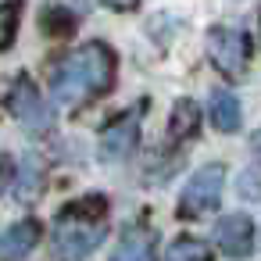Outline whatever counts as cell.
Wrapping results in <instances>:
<instances>
[{"label": "cell", "instance_id": "obj_11", "mask_svg": "<svg viewBox=\"0 0 261 261\" xmlns=\"http://www.w3.org/2000/svg\"><path fill=\"white\" fill-rule=\"evenodd\" d=\"M40 190H43V158H40V154H29L25 165H22V175H18L15 197H18V200H36Z\"/></svg>", "mask_w": 261, "mask_h": 261}, {"label": "cell", "instance_id": "obj_7", "mask_svg": "<svg viewBox=\"0 0 261 261\" xmlns=\"http://www.w3.org/2000/svg\"><path fill=\"white\" fill-rule=\"evenodd\" d=\"M215 236H218V247L225 250V257H247L254 250V222L240 211L225 215L215 225Z\"/></svg>", "mask_w": 261, "mask_h": 261}, {"label": "cell", "instance_id": "obj_6", "mask_svg": "<svg viewBox=\"0 0 261 261\" xmlns=\"http://www.w3.org/2000/svg\"><path fill=\"white\" fill-rule=\"evenodd\" d=\"M140 122H143V108H133V111H125L118 122H111V125L100 133V154H104L108 161H122V158L136 147V140H140Z\"/></svg>", "mask_w": 261, "mask_h": 261}, {"label": "cell", "instance_id": "obj_15", "mask_svg": "<svg viewBox=\"0 0 261 261\" xmlns=\"http://www.w3.org/2000/svg\"><path fill=\"white\" fill-rule=\"evenodd\" d=\"M240 197L243 200H261V168H243L240 175Z\"/></svg>", "mask_w": 261, "mask_h": 261}, {"label": "cell", "instance_id": "obj_4", "mask_svg": "<svg viewBox=\"0 0 261 261\" xmlns=\"http://www.w3.org/2000/svg\"><path fill=\"white\" fill-rule=\"evenodd\" d=\"M207 58L215 61L218 72H225L229 79H240L247 72V36L240 29L215 25L207 33Z\"/></svg>", "mask_w": 261, "mask_h": 261}, {"label": "cell", "instance_id": "obj_17", "mask_svg": "<svg viewBox=\"0 0 261 261\" xmlns=\"http://www.w3.org/2000/svg\"><path fill=\"white\" fill-rule=\"evenodd\" d=\"M254 150H261V133H257V136H254Z\"/></svg>", "mask_w": 261, "mask_h": 261}, {"label": "cell", "instance_id": "obj_9", "mask_svg": "<svg viewBox=\"0 0 261 261\" xmlns=\"http://www.w3.org/2000/svg\"><path fill=\"white\" fill-rule=\"evenodd\" d=\"M111 261H154V232L143 229V225H129L115 250H111Z\"/></svg>", "mask_w": 261, "mask_h": 261}, {"label": "cell", "instance_id": "obj_16", "mask_svg": "<svg viewBox=\"0 0 261 261\" xmlns=\"http://www.w3.org/2000/svg\"><path fill=\"white\" fill-rule=\"evenodd\" d=\"M8 179H11V165H8V158H0V190L8 186Z\"/></svg>", "mask_w": 261, "mask_h": 261}, {"label": "cell", "instance_id": "obj_13", "mask_svg": "<svg viewBox=\"0 0 261 261\" xmlns=\"http://www.w3.org/2000/svg\"><path fill=\"white\" fill-rule=\"evenodd\" d=\"M165 261H211V247H207L204 240L179 236L175 243H168V250H165Z\"/></svg>", "mask_w": 261, "mask_h": 261}, {"label": "cell", "instance_id": "obj_1", "mask_svg": "<svg viewBox=\"0 0 261 261\" xmlns=\"http://www.w3.org/2000/svg\"><path fill=\"white\" fill-rule=\"evenodd\" d=\"M115 79V54L104 43H83L50 72V93L61 104H83L100 97Z\"/></svg>", "mask_w": 261, "mask_h": 261}, {"label": "cell", "instance_id": "obj_18", "mask_svg": "<svg viewBox=\"0 0 261 261\" xmlns=\"http://www.w3.org/2000/svg\"><path fill=\"white\" fill-rule=\"evenodd\" d=\"M257 43H261V22H257Z\"/></svg>", "mask_w": 261, "mask_h": 261}, {"label": "cell", "instance_id": "obj_5", "mask_svg": "<svg viewBox=\"0 0 261 261\" xmlns=\"http://www.w3.org/2000/svg\"><path fill=\"white\" fill-rule=\"evenodd\" d=\"M8 108H11V115H15L25 129H33V133H47V129L54 125L50 104L43 100V93H40L29 79H18V83H15V90H11V97H8Z\"/></svg>", "mask_w": 261, "mask_h": 261}, {"label": "cell", "instance_id": "obj_8", "mask_svg": "<svg viewBox=\"0 0 261 261\" xmlns=\"http://www.w3.org/2000/svg\"><path fill=\"white\" fill-rule=\"evenodd\" d=\"M36 243H40V222L22 218L0 232V261H22Z\"/></svg>", "mask_w": 261, "mask_h": 261}, {"label": "cell", "instance_id": "obj_10", "mask_svg": "<svg viewBox=\"0 0 261 261\" xmlns=\"http://www.w3.org/2000/svg\"><path fill=\"white\" fill-rule=\"evenodd\" d=\"M240 118H243V111H240L236 93L232 90H215L211 93V122H215V129L218 133H236Z\"/></svg>", "mask_w": 261, "mask_h": 261}, {"label": "cell", "instance_id": "obj_2", "mask_svg": "<svg viewBox=\"0 0 261 261\" xmlns=\"http://www.w3.org/2000/svg\"><path fill=\"white\" fill-rule=\"evenodd\" d=\"M108 236V211L100 197L72 200L58 218L50 232V250L58 261H83L90 257Z\"/></svg>", "mask_w": 261, "mask_h": 261}, {"label": "cell", "instance_id": "obj_12", "mask_svg": "<svg viewBox=\"0 0 261 261\" xmlns=\"http://www.w3.org/2000/svg\"><path fill=\"white\" fill-rule=\"evenodd\" d=\"M197 122H200L197 104H193V100H179L175 111H172V122H168V140H186V136H193V133H197Z\"/></svg>", "mask_w": 261, "mask_h": 261}, {"label": "cell", "instance_id": "obj_14", "mask_svg": "<svg viewBox=\"0 0 261 261\" xmlns=\"http://www.w3.org/2000/svg\"><path fill=\"white\" fill-rule=\"evenodd\" d=\"M18 18H22V0H8V4H0V50L11 47L15 29H18Z\"/></svg>", "mask_w": 261, "mask_h": 261}, {"label": "cell", "instance_id": "obj_3", "mask_svg": "<svg viewBox=\"0 0 261 261\" xmlns=\"http://www.w3.org/2000/svg\"><path fill=\"white\" fill-rule=\"evenodd\" d=\"M222 179H225V168L215 165V161L204 165V168H197V175L186 182V190H182V197H179V211H182L186 218H200V215L215 211L218 193H222Z\"/></svg>", "mask_w": 261, "mask_h": 261}]
</instances>
